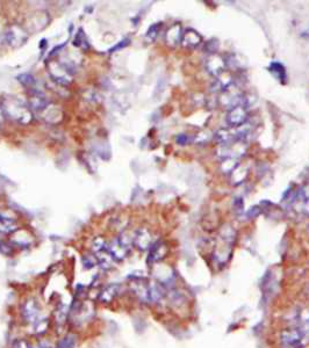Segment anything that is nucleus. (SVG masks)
Instances as JSON below:
<instances>
[{
	"label": "nucleus",
	"instance_id": "1",
	"mask_svg": "<svg viewBox=\"0 0 309 348\" xmlns=\"http://www.w3.org/2000/svg\"><path fill=\"white\" fill-rule=\"evenodd\" d=\"M0 109L4 116L10 117L11 120L20 123V125H28L33 120V112L29 108L27 103L14 96L4 97Z\"/></svg>",
	"mask_w": 309,
	"mask_h": 348
},
{
	"label": "nucleus",
	"instance_id": "2",
	"mask_svg": "<svg viewBox=\"0 0 309 348\" xmlns=\"http://www.w3.org/2000/svg\"><path fill=\"white\" fill-rule=\"evenodd\" d=\"M92 250L96 253V258L98 264L103 267L104 269H109L114 266V259L112 257L111 252L108 250V244L106 243V240L101 237H97V238L92 241Z\"/></svg>",
	"mask_w": 309,
	"mask_h": 348
},
{
	"label": "nucleus",
	"instance_id": "3",
	"mask_svg": "<svg viewBox=\"0 0 309 348\" xmlns=\"http://www.w3.org/2000/svg\"><path fill=\"white\" fill-rule=\"evenodd\" d=\"M4 42L11 48H18V46L22 45L25 42L27 41V33L22 27L14 24L6 29V32L4 33Z\"/></svg>",
	"mask_w": 309,
	"mask_h": 348
},
{
	"label": "nucleus",
	"instance_id": "4",
	"mask_svg": "<svg viewBox=\"0 0 309 348\" xmlns=\"http://www.w3.org/2000/svg\"><path fill=\"white\" fill-rule=\"evenodd\" d=\"M129 244L130 241L125 235H121L114 238L111 243L108 244V250L111 252L113 259L115 261H122L127 258L129 252Z\"/></svg>",
	"mask_w": 309,
	"mask_h": 348
},
{
	"label": "nucleus",
	"instance_id": "5",
	"mask_svg": "<svg viewBox=\"0 0 309 348\" xmlns=\"http://www.w3.org/2000/svg\"><path fill=\"white\" fill-rule=\"evenodd\" d=\"M21 316L28 324L33 325L34 322H36L40 318H42L39 302L35 299H27L21 307Z\"/></svg>",
	"mask_w": 309,
	"mask_h": 348
},
{
	"label": "nucleus",
	"instance_id": "6",
	"mask_svg": "<svg viewBox=\"0 0 309 348\" xmlns=\"http://www.w3.org/2000/svg\"><path fill=\"white\" fill-rule=\"evenodd\" d=\"M248 107L244 105H239L228 110L226 121L231 128H240L247 123L248 120Z\"/></svg>",
	"mask_w": 309,
	"mask_h": 348
},
{
	"label": "nucleus",
	"instance_id": "7",
	"mask_svg": "<svg viewBox=\"0 0 309 348\" xmlns=\"http://www.w3.org/2000/svg\"><path fill=\"white\" fill-rule=\"evenodd\" d=\"M28 106L31 108L32 112L35 113H42L44 109H46L50 106V101L43 92L37 90L29 91V101Z\"/></svg>",
	"mask_w": 309,
	"mask_h": 348
},
{
	"label": "nucleus",
	"instance_id": "8",
	"mask_svg": "<svg viewBox=\"0 0 309 348\" xmlns=\"http://www.w3.org/2000/svg\"><path fill=\"white\" fill-rule=\"evenodd\" d=\"M226 59L220 56L218 54L209 55L208 58L206 61V69L209 72L211 76L214 77H219L221 76L224 71H226Z\"/></svg>",
	"mask_w": 309,
	"mask_h": 348
},
{
	"label": "nucleus",
	"instance_id": "9",
	"mask_svg": "<svg viewBox=\"0 0 309 348\" xmlns=\"http://www.w3.org/2000/svg\"><path fill=\"white\" fill-rule=\"evenodd\" d=\"M49 72L52 78L57 84L62 85V86H66V85L70 84V73L61 63H53L52 65H49Z\"/></svg>",
	"mask_w": 309,
	"mask_h": 348
},
{
	"label": "nucleus",
	"instance_id": "10",
	"mask_svg": "<svg viewBox=\"0 0 309 348\" xmlns=\"http://www.w3.org/2000/svg\"><path fill=\"white\" fill-rule=\"evenodd\" d=\"M202 42V37L200 34L194 31V29H187L183 33V37H181L180 43L183 44L185 48H197V46Z\"/></svg>",
	"mask_w": 309,
	"mask_h": 348
},
{
	"label": "nucleus",
	"instance_id": "11",
	"mask_svg": "<svg viewBox=\"0 0 309 348\" xmlns=\"http://www.w3.org/2000/svg\"><path fill=\"white\" fill-rule=\"evenodd\" d=\"M121 287L116 283L108 284L107 287H105L103 290L100 291V294L98 296V299L100 302L103 303H111L112 301L115 299V297L120 294Z\"/></svg>",
	"mask_w": 309,
	"mask_h": 348
},
{
	"label": "nucleus",
	"instance_id": "12",
	"mask_svg": "<svg viewBox=\"0 0 309 348\" xmlns=\"http://www.w3.org/2000/svg\"><path fill=\"white\" fill-rule=\"evenodd\" d=\"M181 37H183L181 26L179 23H175L169 28V31L167 32V35H165V40H167V43L169 45L175 46L180 43Z\"/></svg>",
	"mask_w": 309,
	"mask_h": 348
},
{
	"label": "nucleus",
	"instance_id": "13",
	"mask_svg": "<svg viewBox=\"0 0 309 348\" xmlns=\"http://www.w3.org/2000/svg\"><path fill=\"white\" fill-rule=\"evenodd\" d=\"M151 241V236L149 231H147L146 229H139L136 231L134 237V244L136 245V247L139 250H146L149 247Z\"/></svg>",
	"mask_w": 309,
	"mask_h": 348
},
{
	"label": "nucleus",
	"instance_id": "14",
	"mask_svg": "<svg viewBox=\"0 0 309 348\" xmlns=\"http://www.w3.org/2000/svg\"><path fill=\"white\" fill-rule=\"evenodd\" d=\"M269 71L274 76V77H276V79L279 80V82L282 84L286 83V79H287L286 70H285V66H283L281 63L272 62L269 66Z\"/></svg>",
	"mask_w": 309,
	"mask_h": 348
},
{
	"label": "nucleus",
	"instance_id": "15",
	"mask_svg": "<svg viewBox=\"0 0 309 348\" xmlns=\"http://www.w3.org/2000/svg\"><path fill=\"white\" fill-rule=\"evenodd\" d=\"M16 80H18L22 86L28 88L29 91L37 90V87H36L37 80L31 73H21L18 76V77H16Z\"/></svg>",
	"mask_w": 309,
	"mask_h": 348
},
{
	"label": "nucleus",
	"instance_id": "16",
	"mask_svg": "<svg viewBox=\"0 0 309 348\" xmlns=\"http://www.w3.org/2000/svg\"><path fill=\"white\" fill-rule=\"evenodd\" d=\"M16 230L14 219L0 214V233H12Z\"/></svg>",
	"mask_w": 309,
	"mask_h": 348
},
{
	"label": "nucleus",
	"instance_id": "17",
	"mask_svg": "<svg viewBox=\"0 0 309 348\" xmlns=\"http://www.w3.org/2000/svg\"><path fill=\"white\" fill-rule=\"evenodd\" d=\"M76 345H77V335L67 334L58 341L55 348H75Z\"/></svg>",
	"mask_w": 309,
	"mask_h": 348
},
{
	"label": "nucleus",
	"instance_id": "18",
	"mask_svg": "<svg viewBox=\"0 0 309 348\" xmlns=\"http://www.w3.org/2000/svg\"><path fill=\"white\" fill-rule=\"evenodd\" d=\"M162 22H157V23H154L151 24L149 27V29L147 31L146 34V39L149 41V42H154L156 40V37L158 36V34L160 32V29H162Z\"/></svg>",
	"mask_w": 309,
	"mask_h": 348
},
{
	"label": "nucleus",
	"instance_id": "19",
	"mask_svg": "<svg viewBox=\"0 0 309 348\" xmlns=\"http://www.w3.org/2000/svg\"><path fill=\"white\" fill-rule=\"evenodd\" d=\"M48 326H49V320L46 319V318L42 317L36 322H34V324H33L34 333H36V334L44 333L45 331L48 330Z\"/></svg>",
	"mask_w": 309,
	"mask_h": 348
},
{
	"label": "nucleus",
	"instance_id": "20",
	"mask_svg": "<svg viewBox=\"0 0 309 348\" xmlns=\"http://www.w3.org/2000/svg\"><path fill=\"white\" fill-rule=\"evenodd\" d=\"M163 250H164V245L163 244H156L154 247L151 248L150 251V256H149V261H157L159 260L160 258L163 256H160V254H163Z\"/></svg>",
	"mask_w": 309,
	"mask_h": 348
},
{
	"label": "nucleus",
	"instance_id": "21",
	"mask_svg": "<svg viewBox=\"0 0 309 348\" xmlns=\"http://www.w3.org/2000/svg\"><path fill=\"white\" fill-rule=\"evenodd\" d=\"M0 253L4 256H12L13 254V246H12L8 241L0 240Z\"/></svg>",
	"mask_w": 309,
	"mask_h": 348
},
{
	"label": "nucleus",
	"instance_id": "22",
	"mask_svg": "<svg viewBox=\"0 0 309 348\" xmlns=\"http://www.w3.org/2000/svg\"><path fill=\"white\" fill-rule=\"evenodd\" d=\"M74 44L76 46H80V48H85V46H84V44H86V46H88L87 41L85 39V34H84L83 29H80L79 33L77 34V35H76L75 40H74Z\"/></svg>",
	"mask_w": 309,
	"mask_h": 348
},
{
	"label": "nucleus",
	"instance_id": "23",
	"mask_svg": "<svg viewBox=\"0 0 309 348\" xmlns=\"http://www.w3.org/2000/svg\"><path fill=\"white\" fill-rule=\"evenodd\" d=\"M97 264H98V261H97L96 257L87 256V254L83 257V265L85 268H93Z\"/></svg>",
	"mask_w": 309,
	"mask_h": 348
},
{
	"label": "nucleus",
	"instance_id": "24",
	"mask_svg": "<svg viewBox=\"0 0 309 348\" xmlns=\"http://www.w3.org/2000/svg\"><path fill=\"white\" fill-rule=\"evenodd\" d=\"M218 49H219V42L217 40H210L206 43L205 46V50L208 52L209 55H214L218 53Z\"/></svg>",
	"mask_w": 309,
	"mask_h": 348
},
{
	"label": "nucleus",
	"instance_id": "25",
	"mask_svg": "<svg viewBox=\"0 0 309 348\" xmlns=\"http://www.w3.org/2000/svg\"><path fill=\"white\" fill-rule=\"evenodd\" d=\"M12 348H33V347H32V343L27 340H25V339H18V340H15L13 342Z\"/></svg>",
	"mask_w": 309,
	"mask_h": 348
},
{
	"label": "nucleus",
	"instance_id": "26",
	"mask_svg": "<svg viewBox=\"0 0 309 348\" xmlns=\"http://www.w3.org/2000/svg\"><path fill=\"white\" fill-rule=\"evenodd\" d=\"M176 141L178 144H179V145H186V144L189 143V137L185 134H180V135L177 136Z\"/></svg>",
	"mask_w": 309,
	"mask_h": 348
},
{
	"label": "nucleus",
	"instance_id": "27",
	"mask_svg": "<svg viewBox=\"0 0 309 348\" xmlns=\"http://www.w3.org/2000/svg\"><path fill=\"white\" fill-rule=\"evenodd\" d=\"M234 208H235V210L237 211V213H242L243 208H244L242 198H241V197L234 198Z\"/></svg>",
	"mask_w": 309,
	"mask_h": 348
},
{
	"label": "nucleus",
	"instance_id": "28",
	"mask_svg": "<svg viewBox=\"0 0 309 348\" xmlns=\"http://www.w3.org/2000/svg\"><path fill=\"white\" fill-rule=\"evenodd\" d=\"M129 43V40H124V41H121L120 43L116 44L115 46L112 50H109V53H114V52H116L117 49H122V48H125V46Z\"/></svg>",
	"mask_w": 309,
	"mask_h": 348
},
{
	"label": "nucleus",
	"instance_id": "29",
	"mask_svg": "<svg viewBox=\"0 0 309 348\" xmlns=\"http://www.w3.org/2000/svg\"><path fill=\"white\" fill-rule=\"evenodd\" d=\"M39 348H55V347L49 342H42L41 345L39 346Z\"/></svg>",
	"mask_w": 309,
	"mask_h": 348
},
{
	"label": "nucleus",
	"instance_id": "30",
	"mask_svg": "<svg viewBox=\"0 0 309 348\" xmlns=\"http://www.w3.org/2000/svg\"><path fill=\"white\" fill-rule=\"evenodd\" d=\"M3 121H4V114L2 112V109H0V125H2Z\"/></svg>",
	"mask_w": 309,
	"mask_h": 348
},
{
	"label": "nucleus",
	"instance_id": "31",
	"mask_svg": "<svg viewBox=\"0 0 309 348\" xmlns=\"http://www.w3.org/2000/svg\"><path fill=\"white\" fill-rule=\"evenodd\" d=\"M308 32H309V31H308Z\"/></svg>",
	"mask_w": 309,
	"mask_h": 348
}]
</instances>
